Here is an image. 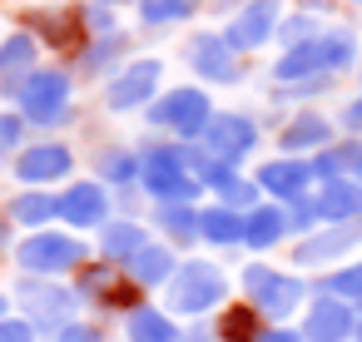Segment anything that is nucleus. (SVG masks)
I'll return each instance as SVG.
<instances>
[{
    "instance_id": "f257e3e1",
    "label": "nucleus",
    "mask_w": 362,
    "mask_h": 342,
    "mask_svg": "<svg viewBox=\"0 0 362 342\" xmlns=\"http://www.w3.org/2000/svg\"><path fill=\"white\" fill-rule=\"evenodd\" d=\"M357 60H362V45H357V35H352V30H342V25H332V30L313 35L308 45H293V50H283V55H278V65H273V80H278V85L332 80V75L352 70Z\"/></svg>"
},
{
    "instance_id": "f03ea898",
    "label": "nucleus",
    "mask_w": 362,
    "mask_h": 342,
    "mask_svg": "<svg viewBox=\"0 0 362 342\" xmlns=\"http://www.w3.org/2000/svg\"><path fill=\"white\" fill-rule=\"evenodd\" d=\"M189 159H194V144H154V149H139V189L154 204H194L204 194V184L194 179Z\"/></svg>"
},
{
    "instance_id": "7ed1b4c3",
    "label": "nucleus",
    "mask_w": 362,
    "mask_h": 342,
    "mask_svg": "<svg viewBox=\"0 0 362 342\" xmlns=\"http://www.w3.org/2000/svg\"><path fill=\"white\" fill-rule=\"evenodd\" d=\"M223 297H228V278H223L218 263H204V258L179 263V273H174L169 288H164V302H169L174 317H204V312H214Z\"/></svg>"
},
{
    "instance_id": "20e7f679",
    "label": "nucleus",
    "mask_w": 362,
    "mask_h": 342,
    "mask_svg": "<svg viewBox=\"0 0 362 342\" xmlns=\"http://www.w3.org/2000/svg\"><path fill=\"white\" fill-rule=\"evenodd\" d=\"M70 95H75L70 70L50 65V70H35L25 80V90L16 95V105H21V119L30 129H60V124H70Z\"/></svg>"
},
{
    "instance_id": "39448f33",
    "label": "nucleus",
    "mask_w": 362,
    "mask_h": 342,
    "mask_svg": "<svg viewBox=\"0 0 362 342\" xmlns=\"http://www.w3.org/2000/svg\"><path fill=\"white\" fill-rule=\"evenodd\" d=\"M16 263L25 278H65L75 268L90 263V248L75 238V233H55V228H40L30 233L25 243H16Z\"/></svg>"
},
{
    "instance_id": "423d86ee",
    "label": "nucleus",
    "mask_w": 362,
    "mask_h": 342,
    "mask_svg": "<svg viewBox=\"0 0 362 342\" xmlns=\"http://www.w3.org/2000/svg\"><path fill=\"white\" fill-rule=\"evenodd\" d=\"M16 297H21V307H25V322H30L35 332H45V337H55L65 322L80 317V293H75V288H60L55 278H21Z\"/></svg>"
},
{
    "instance_id": "0eeeda50",
    "label": "nucleus",
    "mask_w": 362,
    "mask_h": 342,
    "mask_svg": "<svg viewBox=\"0 0 362 342\" xmlns=\"http://www.w3.org/2000/svg\"><path fill=\"white\" fill-rule=\"evenodd\" d=\"M209 119H214V105H209V95H204L199 85L164 90V95L149 105V124H154V129H164V134H174L179 144L199 139Z\"/></svg>"
},
{
    "instance_id": "6e6552de",
    "label": "nucleus",
    "mask_w": 362,
    "mask_h": 342,
    "mask_svg": "<svg viewBox=\"0 0 362 342\" xmlns=\"http://www.w3.org/2000/svg\"><path fill=\"white\" fill-rule=\"evenodd\" d=\"M243 297H248L263 317L283 322L288 312H298V307H303L308 283H303V278H293V273H278V268H268V263H248V268H243Z\"/></svg>"
},
{
    "instance_id": "1a4fd4ad",
    "label": "nucleus",
    "mask_w": 362,
    "mask_h": 342,
    "mask_svg": "<svg viewBox=\"0 0 362 342\" xmlns=\"http://www.w3.org/2000/svg\"><path fill=\"white\" fill-rule=\"evenodd\" d=\"M199 149L209 154V159H218V164H228V169H238L253 149H258V119H248V114H218L214 110V119L204 124V134H199Z\"/></svg>"
},
{
    "instance_id": "9d476101",
    "label": "nucleus",
    "mask_w": 362,
    "mask_h": 342,
    "mask_svg": "<svg viewBox=\"0 0 362 342\" xmlns=\"http://www.w3.org/2000/svg\"><path fill=\"white\" fill-rule=\"evenodd\" d=\"M159 75H164V60H154V55H139V60L119 65V70L110 75V85H105V105H110L115 114L154 105V100H159Z\"/></svg>"
},
{
    "instance_id": "9b49d317",
    "label": "nucleus",
    "mask_w": 362,
    "mask_h": 342,
    "mask_svg": "<svg viewBox=\"0 0 362 342\" xmlns=\"http://www.w3.org/2000/svg\"><path fill=\"white\" fill-rule=\"evenodd\" d=\"M278 20H283V6H278V0H243L218 35L228 40L233 55H248V50L268 45V40H278Z\"/></svg>"
},
{
    "instance_id": "f8f14e48",
    "label": "nucleus",
    "mask_w": 362,
    "mask_h": 342,
    "mask_svg": "<svg viewBox=\"0 0 362 342\" xmlns=\"http://www.w3.org/2000/svg\"><path fill=\"white\" fill-rule=\"evenodd\" d=\"M75 174V149L60 144V139H45V144H25L16 154V179L30 184V189H50L60 179Z\"/></svg>"
},
{
    "instance_id": "ddd939ff",
    "label": "nucleus",
    "mask_w": 362,
    "mask_h": 342,
    "mask_svg": "<svg viewBox=\"0 0 362 342\" xmlns=\"http://www.w3.org/2000/svg\"><path fill=\"white\" fill-rule=\"evenodd\" d=\"M253 184L263 189V194H273V204H303L308 194H313V169H308V159H293V154H283V159H273V164H263L258 174H253Z\"/></svg>"
},
{
    "instance_id": "4468645a",
    "label": "nucleus",
    "mask_w": 362,
    "mask_h": 342,
    "mask_svg": "<svg viewBox=\"0 0 362 342\" xmlns=\"http://www.w3.org/2000/svg\"><path fill=\"white\" fill-rule=\"evenodd\" d=\"M35 70H40V40H35L30 30L0 35V95L16 100Z\"/></svg>"
},
{
    "instance_id": "2eb2a0df",
    "label": "nucleus",
    "mask_w": 362,
    "mask_h": 342,
    "mask_svg": "<svg viewBox=\"0 0 362 342\" xmlns=\"http://www.w3.org/2000/svg\"><path fill=\"white\" fill-rule=\"evenodd\" d=\"M352 332H357V307L317 293L308 307V322H303V342H352Z\"/></svg>"
},
{
    "instance_id": "dca6fc26",
    "label": "nucleus",
    "mask_w": 362,
    "mask_h": 342,
    "mask_svg": "<svg viewBox=\"0 0 362 342\" xmlns=\"http://www.w3.org/2000/svg\"><path fill=\"white\" fill-rule=\"evenodd\" d=\"M362 243V218L357 223H327V228H313L298 248H293V263L298 268H317V263H332L342 253H352Z\"/></svg>"
},
{
    "instance_id": "f3484780",
    "label": "nucleus",
    "mask_w": 362,
    "mask_h": 342,
    "mask_svg": "<svg viewBox=\"0 0 362 342\" xmlns=\"http://www.w3.org/2000/svg\"><path fill=\"white\" fill-rule=\"evenodd\" d=\"M189 65L194 75H204L209 85H238V55L228 50V40L218 30H199L189 40Z\"/></svg>"
},
{
    "instance_id": "a211bd4d",
    "label": "nucleus",
    "mask_w": 362,
    "mask_h": 342,
    "mask_svg": "<svg viewBox=\"0 0 362 342\" xmlns=\"http://www.w3.org/2000/svg\"><path fill=\"white\" fill-rule=\"evenodd\" d=\"M60 218L70 228H105L110 223V189L100 179H80L60 194Z\"/></svg>"
},
{
    "instance_id": "6ab92c4d",
    "label": "nucleus",
    "mask_w": 362,
    "mask_h": 342,
    "mask_svg": "<svg viewBox=\"0 0 362 342\" xmlns=\"http://www.w3.org/2000/svg\"><path fill=\"white\" fill-rule=\"evenodd\" d=\"M317 223H357L362 218V184L357 179H332L317 194H308Z\"/></svg>"
},
{
    "instance_id": "aec40b11",
    "label": "nucleus",
    "mask_w": 362,
    "mask_h": 342,
    "mask_svg": "<svg viewBox=\"0 0 362 342\" xmlns=\"http://www.w3.org/2000/svg\"><path fill=\"white\" fill-rule=\"evenodd\" d=\"M332 144V124L317 114V110H303V114H293L283 129H278V149L283 154H317V149H327Z\"/></svg>"
},
{
    "instance_id": "412c9836",
    "label": "nucleus",
    "mask_w": 362,
    "mask_h": 342,
    "mask_svg": "<svg viewBox=\"0 0 362 342\" xmlns=\"http://www.w3.org/2000/svg\"><path fill=\"white\" fill-rule=\"evenodd\" d=\"M179 273V258L169 243H144L129 263H124V278L144 293V288H169V278Z\"/></svg>"
},
{
    "instance_id": "4be33fe9",
    "label": "nucleus",
    "mask_w": 362,
    "mask_h": 342,
    "mask_svg": "<svg viewBox=\"0 0 362 342\" xmlns=\"http://www.w3.org/2000/svg\"><path fill=\"white\" fill-rule=\"evenodd\" d=\"M293 228H288V208L283 204H258L253 213H243V248L263 253L273 243H283Z\"/></svg>"
},
{
    "instance_id": "5701e85b",
    "label": "nucleus",
    "mask_w": 362,
    "mask_h": 342,
    "mask_svg": "<svg viewBox=\"0 0 362 342\" xmlns=\"http://www.w3.org/2000/svg\"><path fill=\"white\" fill-rule=\"evenodd\" d=\"M144 243H154V238H149L144 223H134V218H110V223L100 228V253H105V263H115V268H124Z\"/></svg>"
},
{
    "instance_id": "b1692460",
    "label": "nucleus",
    "mask_w": 362,
    "mask_h": 342,
    "mask_svg": "<svg viewBox=\"0 0 362 342\" xmlns=\"http://www.w3.org/2000/svg\"><path fill=\"white\" fill-rule=\"evenodd\" d=\"M184 337V327L174 322V312H164V307H134L129 317H124V342H179Z\"/></svg>"
},
{
    "instance_id": "393cba45",
    "label": "nucleus",
    "mask_w": 362,
    "mask_h": 342,
    "mask_svg": "<svg viewBox=\"0 0 362 342\" xmlns=\"http://www.w3.org/2000/svg\"><path fill=\"white\" fill-rule=\"evenodd\" d=\"M124 50H129V35H100V40H85L80 45V75L85 80H95V75H115L119 70V60H124Z\"/></svg>"
},
{
    "instance_id": "a878e982",
    "label": "nucleus",
    "mask_w": 362,
    "mask_h": 342,
    "mask_svg": "<svg viewBox=\"0 0 362 342\" xmlns=\"http://www.w3.org/2000/svg\"><path fill=\"white\" fill-rule=\"evenodd\" d=\"M6 213H11V223H21V228H45L50 218H60V194H45V189H30V194H16L11 204H6Z\"/></svg>"
},
{
    "instance_id": "bb28decb",
    "label": "nucleus",
    "mask_w": 362,
    "mask_h": 342,
    "mask_svg": "<svg viewBox=\"0 0 362 342\" xmlns=\"http://www.w3.org/2000/svg\"><path fill=\"white\" fill-rule=\"evenodd\" d=\"M199 238L214 243V248H233V243H243V213H233V208H223V204L199 208Z\"/></svg>"
},
{
    "instance_id": "cd10ccee",
    "label": "nucleus",
    "mask_w": 362,
    "mask_h": 342,
    "mask_svg": "<svg viewBox=\"0 0 362 342\" xmlns=\"http://www.w3.org/2000/svg\"><path fill=\"white\" fill-rule=\"evenodd\" d=\"M95 174H100V184L134 189V184H139V149H119V144L100 149V154H95Z\"/></svg>"
},
{
    "instance_id": "c85d7f7f",
    "label": "nucleus",
    "mask_w": 362,
    "mask_h": 342,
    "mask_svg": "<svg viewBox=\"0 0 362 342\" xmlns=\"http://www.w3.org/2000/svg\"><path fill=\"white\" fill-rule=\"evenodd\" d=\"M268 322H263V312L253 307V302H238V307H228L223 317H218V342H258V332H263Z\"/></svg>"
},
{
    "instance_id": "c756f323",
    "label": "nucleus",
    "mask_w": 362,
    "mask_h": 342,
    "mask_svg": "<svg viewBox=\"0 0 362 342\" xmlns=\"http://www.w3.org/2000/svg\"><path fill=\"white\" fill-rule=\"evenodd\" d=\"M154 223L174 243H194L199 238V204H154Z\"/></svg>"
},
{
    "instance_id": "7c9ffc66",
    "label": "nucleus",
    "mask_w": 362,
    "mask_h": 342,
    "mask_svg": "<svg viewBox=\"0 0 362 342\" xmlns=\"http://www.w3.org/2000/svg\"><path fill=\"white\" fill-rule=\"evenodd\" d=\"M199 6H204V0H139V20H144L149 30H159V25H179V20H189Z\"/></svg>"
},
{
    "instance_id": "2f4dec72",
    "label": "nucleus",
    "mask_w": 362,
    "mask_h": 342,
    "mask_svg": "<svg viewBox=\"0 0 362 342\" xmlns=\"http://www.w3.org/2000/svg\"><path fill=\"white\" fill-rule=\"evenodd\" d=\"M214 194H218V204H223V208H233V213H253L263 189H258L253 179H243V174H228V179H223Z\"/></svg>"
},
{
    "instance_id": "473e14b6",
    "label": "nucleus",
    "mask_w": 362,
    "mask_h": 342,
    "mask_svg": "<svg viewBox=\"0 0 362 342\" xmlns=\"http://www.w3.org/2000/svg\"><path fill=\"white\" fill-rule=\"evenodd\" d=\"M317 293H327V297H342V302L362 307V263H347V268L327 273V278L317 283Z\"/></svg>"
},
{
    "instance_id": "72a5a7b5",
    "label": "nucleus",
    "mask_w": 362,
    "mask_h": 342,
    "mask_svg": "<svg viewBox=\"0 0 362 342\" xmlns=\"http://www.w3.org/2000/svg\"><path fill=\"white\" fill-rule=\"evenodd\" d=\"M313 35H322V20H317L313 11H293V16H283V20H278V40H283V50L308 45Z\"/></svg>"
},
{
    "instance_id": "f704fd0d",
    "label": "nucleus",
    "mask_w": 362,
    "mask_h": 342,
    "mask_svg": "<svg viewBox=\"0 0 362 342\" xmlns=\"http://www.w3.org/2000/svg\"><path fill=\"white\" fill-rule=\"evenodd\" d=\"M21 139H25V119L21 114H0V159L21 154Z\"/></svg>"
},
{
    "instance_id": "c9c22d12",
    "label": "nucleus",
    "mask_w": 362,
    "mask_h": 342,
    "mask_svg": "<svg viewBox=\"0 0 362 342\" xmlns=\"http://www.w3.org/2000/svg\"><path fill=\"white\" fill-rule=\"evenodd\" d=\"M55 342H105V337H100L95 322H80V317H75V322H65V327L55 332Z\"/></svg>"
},
{
    "instance_id": "e433bc0d",
    "label": "nucleus",
    "mask_w": 362,
    "mask_h": 342,
    "mask_svg": "<svg viewBox=\"0 0 362 342\" xmlns=\"http://www.w3.org/2000/svg\"><path fill=\"white\" fill-rule=\"evenodd\" d=\"M40 332L25 322V317H0V342H35Z\"/></svg>"
},
{
    "instance_id": "4c0bfd02",
    "label": "nucleus",
    "mask_w": 362,
    "mask_h": 342,
    "mask_svg": "<svg viewBox=\"0 0 362 342\" xmlns=\"http://www.w3.org/2000/svg\"><path fill=\"white\" fill-rule=\"evenodd\" d=\"M258 342H303V332H298V327H283V322H268V327L258 332Z\"/></svg>"
},
{
    "instance_id": "58836bf2",
    "label": "nucleus",
    "mask_w": 362,
    "mask_h": 342,
    "mask_svg": "<svg viewBox=\"0 0 362 342\" xmlns=\"http://www.w3.org/2000/svg\"><path fill=\"white\" fill-rule=\"evenodd\" d=\"M342 129H352V134H362V95L347 105V114H342Z\"/></svg>"
},
{
    "instance_id": "ea45409f",
    "label": "nucleus",
    "mask_w": 362,
    "mask_h": 342,
    "mask_svg": "<svg viewBox=\"0 0 362 342\" xmlns=\"http://www.w3.org/2000/svg\"><path fill=\"white\" fill-rule=\"evenodd\" d=\"M214 337H218L214 327H184V337H179V342H214Z\"/></svg>"
},
{
    "instance_id": "a19ab883",
    "label": "nucleus",
    "mask_w": 362,
    "mask_h": 342,
    "mask_svg": "<svg viewBox=\"0 0 362 342\" xmlns=\"http://www.w3.org/2000/svg\"><path fill=\"white\" fill-rule=\"evenodd\" d=\"M347 179L362 184V144H352V164H347Z\"/></svg>"
},
{
    "instance_id": "79ce46f5",
    "label": "nucleus",
    "mask_w": 362,
    "mask_h": 342,
    "mask_svg": "<svg viewBox=\"0 0 362 342\" xmlns=\"http://www.w3.org/2000/svg\"><path fill=\"white\" fill-rule=\"evenodd\" d=\"M6 248H11V213L0 208V253H6Z\"/></svg>"
},
{
    "instance_id": "37998d69",
    "label": "nucleus",
    "mask_w": 362,
    "mask_h": 342,
    "mask_svg": "<svg viewBox=\"0 0 362 342\" xmlns=\"http://www.w3.org/2000/svg\"><path fill=\"white\" fill-rule=\"evenodd\" d=\"M204 6H214V11H223V6H233V11H238V6H243V0H204Z\"/></svg>"
},
{
    "instance_id": "c03bdc74",
    "label": "nucleus",
    "mask_w": 362,
    "mask_h": 342,
    "mask_svg": "<svg viewBox=\"0 0 362 342\" xmlns=\"http://www.w3.org/2000/svg\"><path fill=\"white\" fill-rule=\"evenodd\" d=\"M352 342H362V307H357V332H352Z\"/></svg>"
},
{
    "instance_id": "a18cd8bd",
    "label": "nucleus",
    "mask_w": 362,
    "mask_h": 342,
    "mask_svg": "<svg viewBox=\"0 0 362 342\" xmlns=\"http://www.w3.org/2000/svg\"><path fill=\"white\" fill-rule=\"evenodd\" d=\"M0 317H11V302H6V293H0Z\"/></svg>"
},
{
    "instance_id": "49530a36",
    "label": "nucleus",
    "mask_w": 362,
    "mask_h": 342,
    "mask_svg": "<svg viewBox=\"0 0 362 342\" xmlns=\"http://www.w3.org/2000/svg\"><path fill=\"white\" fill-rule=\"evenodd\" d=\"M100 6H110V11H115V6H119V0H100Z\"/></svg>"
},
{
    "instance_id": "de8ad7c7",
    "label": "nucleus",
    "mask_w": 362,
    "mask_h": 342,
    "mask_svg": "<svg viewBox=\"0 0 362 342\" xmlns=\"http://www.w3.org/2000/svg\"><path fill=\"white\" fill-rule=\"evenodd\" d=\"M352 6H362V0H352Z\"/></svg>"
}]
</instances>
